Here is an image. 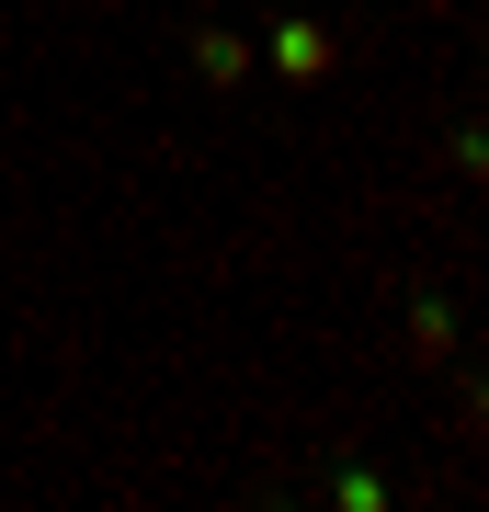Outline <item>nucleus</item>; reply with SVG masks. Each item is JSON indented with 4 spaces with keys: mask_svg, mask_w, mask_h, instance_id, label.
Here are the masks:
<instances>
[{
    "mask_svg": "<svg viewBox=\"0 0 489 512\" xmlns=\"http://www.w3.org/2000/svg\"><path fill=\"white\" fill-rule=\"evenodd\" d=\"M273 57H285V69H296V80H308V69H319V57H330V35H319V23H285V35H273Z\"/></svg>",
    "mask_w": 489,
    "mask_h": 512,
    "instance_id": "nucleus-1",
    "label": "nucleus"
}]
</instances>
